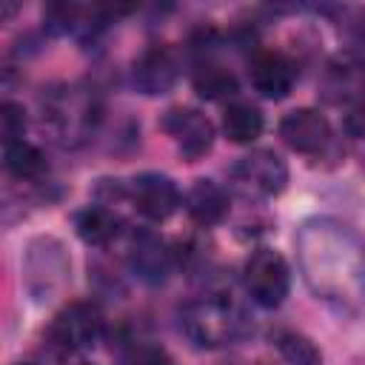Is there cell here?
<instances>
[{
  "label": "cell",
  "mask_w": 365,
  "mask_h": 365,
  "mask_svg": "<svg viewBox=\"0 0 365 365\" xmlns=\"http://www.w3.org/2000/svg\"><path fill=\"white\" fill-rule=\"evenodd\" d=\"M299 262L311 291L345 311L365 302V242L342 222L314 220L297 237Z\"/></svg>",
  "instance_id": "1"
},
{
  "label": "cell",
  "mask_w": 365,
  "mask_h": 365,
  "mask_svg": "<svg viewBox=\"0 0 365 365\" xmlns=\"http://www.w3.org/2000/svg\"><path fill=\"white\" fill-rule=\"evenodd\" d=\"M100 120V108H97V97L80 86H63L54 88L46 100H43V123L48 125L51 137L60 145H83Z\"/></svg>",
  "instance_id": "2"
},
{
  "label": "cell",
  "mask_w": 365,
  "mask_h": 365,
  "mask_svg": "<svg viewBox=\"0 0 365 365\" xmlns=\"http://www.w3.org/2000/svg\"><path fill=\"white\" fill-rule=\"evenodd\" d=\"M242 328V317L237 305L225 294H205L185 305L182 331L200 348H220L231 342Z\"/></svg>",
  "instance_id": "3"
},
{
  "label": "cell",
  "mask_w": 365,
  "mask_h": 365,
  "mask_svg": "<svg viewBox=\"0 0 365 365\" xmlns=\"http://www.w3.org/2000/svg\"><path fill=\"white\" fill-rule=\"evenodd\" d=\"M242 279L245 288L251 294V299L262 308H277L282 305V299L288 297L291 288V271L288 262L279 251L274 248H257L242 268Z\"/></svg>",
  "instance_id": "4"
},
{
  "label": "cell",
  "mask_w": 365,
  "mask_h": 365,
  "mask_svg": "<svg viewBox=\"0 0 365 365\" xmlns=\"http://www.w3.org/2000/svg\"><path fill=\"white\" fill-rule=\"evenodd\" d=\"M231 180H234V188L242 197L265 200V197H277L285 188L288 168H285V163H282L279 154H274L268 148H259V151L245 154L231 168Z\"/></svg>",
  "instance_id": "5"
},
{
  "label": "cell",
  "mask_w": 365,
  "mask_h": 365,
  "mask_svg": "<svg viewBox=\"0 0 365 365\" xmlns=\"http://www.w3.org/2000/svg\"><path fill=\"white\" fill-rule=\"evenodd\" d=\"M103 334V317L94 305L88 302H71L66 305L48 328V339L54 348L71 354V351H86L91 348Z\"/></svg>",
  "instance_id": "6"
},
{
  "label": "cell",
  "mask_w": 365,
  "mask_h": 365,
  "mask_svg": "<svg viewBox=\"0 0 365 365\" xmlns=\"http://www.w3.org/2000/svg\"><path fill=\"white\" fill-rule=\"evenodd\" d=\"M163 128L174 137L180 154L191 163L208 154L214 145V125L197 108H171L163 120Z\"/></svg>",
  "instance_id": "7"
},
{
  "label": "cell",
  "mask_w": 365,
  "mask_h": 365,
  "mask_svg": "<svg viewBox=\"0 0 365 365\" xmlns=\"http://www.w3.org/2000/svg\"><path fill=\"white\" fill-rule=\"evenodd\" d=\"M131 202L143 217L160 222L180 208V188L171 177L148 171L131 180Z\"/></svg>",
  "instance_id": "8"
},
{
  "label": "cell",
  "mask_w": 365,
  "mask_h": 365,
  "mask_svg": "<svg viewBox=\"0 0 365 365\" xmlns=\"http://www.w3.org/2000/svg\"><path fill=\"white\" fill-rule=\"evenodd\" d=\"M279 137L299 154H317L331 140V123L317 108H294L279 123Z\"/></svg>",
  "instance_id": "9"
},
{
  "label": "cell",
  "mask_w": 365,
  "mask_h": 365,
  "mask_svg": "<svg viewBox=\"0 0 365 365\" xmlns=\"http://www.w3.org/2000/svg\"><path fill=\"white\" fill-rule=\"evenodd\" d=\"M180 77L177 54L168 46H151L134 60L131 80L143 94H165Z\"/></svg>",
  "instance_id": "10"
},
{
  "label": "cell",
  "mask_w": 365,
  "mask_h": 365,
  "mask_svg": "<svg viewBox=\"0 0 365 365\" xmlns=\"http://www.w3.org/2000/svg\"><path fill=\"white\" fill-rule=\"evenodd\" d=\"M251 83L262 97L282 100V97H288V91L294 86V66L288 57H282L277 51H265V54L254 57V63H251Z\"/></svg>",
  "instance_id": "11"
},
{
  "label": "cell",
  "mask_w": 365,
  "mask_h": 365,
  "mask_svg": "<svg viewBox=\"0 0 365 365\" xmlns=\"http://www.w3.org/2000/svg\"><path fill=\"white\" fill-rule=\"evenodd\" d=\"M185 211L200 225H217L228 214V194L214 180H197L185 194Z\"/></svg>",
  "instance_id": "12"
},
{
  "label": "cell",
  "mask_w": 365,
  "mask_h": 365,
  "mask_svg": "<svg viewBox=\"0 0 365 365\" xmlns=\"http://www.w3.org/2000/svg\"><path fill=\"white\" fill-rule=\"evenodd\" d=\"M131 268L145 282H163L168 274V251L154 234H137L131 242Z\"/></svg>",
  "instance_id": "13"
},
{
  "label": "cell",
  "mask_w": 365,
  "mask_h": 365,
  "mask_svg": "<svg viewBox=\"0 0 365 365\" xmlns=\"http://www.w3.org/2000/svg\"><path fill=\"white\" fill-rule=\"evenodd\" d=\"M74 228L88 245H108L120 231V220L103 205H88L74 217Z\"/></svg>",
  "instance_id": "14"
},
{
  "label": "cell",
  "mask_w": 365,
  "mask_h": 365,
  "mask_svg": "<svg viewBox=\"0 0 365 365\" xmlns=\"http://www.w3.org/2000/svg\"><path fill=\"white\" fill-rule=\"evenodd\" d=\"M262 125H265L262 123V114L251 103H231L225 108V114H222V131L237 145L254 143L262 134Z\"/></svg>",
  "instance_id": "15"
},
{
  "label": "cell",
  "mask_w": 365,
  "mask_h": 365,
  "mask_svg": "<svg viewBox=\"0 0 365 365\" xmlns=\"http://www.w3.org/2000/svg\"><path fill=\"white\" fill-rule=\"evenodd\" d=\"M3 165L17 180H37L46 171V157L37 145L20 140V143L3 145Z\"/></svg>",
  "instance_id": "16"
},
{
  "label": "cell",
  "mask_w": 365,
  "mask_h": 365,
  "mask_svg": "<svg viewBox=\"0 0 365 365\" xmlns=\"http://www.w3.org/2000/svg\"><path fill=\"white\" fill-rule=\"evenodd\" d=\"M274 342H277V351L282 354V359H285L288 365H322L319 348H317L305 334H297V331H277Z\"/></svg>",
  "instance_id": "17"
},
{
  "label": "cell",
  "mask_w": 365,
  "mask_h": 365,
  "mask_svg": "<svg viewBox=\"0 0 365 365\" xmlns=\"http://www.w3.org/2000/svg\"><path fill=\"white\" fill-rule=\"evenodd\" d=\"M194 88L205 100H222V97H231L237 91V80L231 71H225L220 66H202L194 74Z\"/></svg>",
  "instance_id": "18"
},
{
  "label": "cell",
  "mask_w": 365,
  "mask_h": 365,
  "mask_svg": "<svg viewBox=\"0 0 365 365\" xmlns=\"http://www.w3.org/2000/svg\"><path fill=\"white\" fill-rule=\"evenodd\" d=\"M26 131V111L17 103H3L0 111V134H3V145L9 143H20Z\"/></svg>",
  "instance_id": "19"
},
{
  "label": "cell",
  "mask_w": 365,
  "mask_h": 365,
  "mask_svg": "<svg viewBox=\"0 0 365 365\" xmlns=\"http://www.w3.org/2000/svg\"><path fill=\"white\" fill-rule=\"evenodd\" d=\"M345 40H348L351 54L359 63H365V9H359V11H354L348 17V23H345Z\"/></svg>",
  "instance_id": "20"
},
{
  "label": "cell",
  "mask_w": 365,
  "mask_h": 365,
  "mask_svg": "<svg viewBox=\"0 0 365 365\" xmlns=\"http://www.w3.org/2000/svg\"><path fill=\"white\" fill-rule=\"evenodd\" d=\"M123 365H171V359H168V354H165L163 348H157V345H137V348L125 356Z\"/></svg>",
  "instance_id": "21"
},
{
  "label": "cell",
  "mask_w": 365,
  "mask_h": 365,
  "mask_svg": "<svg viewBox=\"0 0 365 365\" xmlns=\"http://www.w3.org/2000/svg\"><path fill=\"white\" fill-rule=\"evenodd\" d=\"M345 128L354 134V137H365V94L351 106L348 117H345Z\"/></svg>",
  "instance_id": "22"
},
{
  "label": "cell",
  "mask_w": 365,
  "mask_h": 365,
  "mask_svg": "<svg viewBox=\"0 0 365 365\" xmlns=\"http://www.w3.org/2000/svg\"><path fill=\"white\" fill-rule=\"evenodd\" d=\"M17 365H31V362H17Z\"/></svg>",
  "instance_id": "23"
},
{
  "label": "cell",
  "mask_w": 365,
  "mask_h": 365,
  "mask_svg": "<svg viewBox=\"0 0 365 365\" xmlns=\"http://www.w3.org/2000/svg\"><path fill=\"white\" fill-rule=\"evenodd\" d=\"M80 365H88V362H80Z\"/></svg>",
  "instance_id": "24"
}]
</instances>
